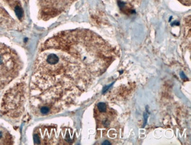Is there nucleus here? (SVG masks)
<instances>
[{"mask_svg":"<svg viewBox=\"0 0 191 145\" xmlns=\"http://www.w3.org/2000/svg\"><path fill=\"white\" fill-rule=\"evenodd\" d=\"M114 52L103 40L91 31L74 30L47 40L35 61L30 93L58 88L61 75H70L83 68L97 70L112 60Z\"/></svg>","mask_w":191,"mask_h":145,"instance_id":"obj_1","label":"nucleus"},{"mask_svg":"<svg viewBox=\"0 0 191 145\" xmlns=\"http://www.w3.org/2000/svg\"><path fill=\"white\" fill-rule=\"evenodd\" d=\"M22 62L16 52L0 43V89L15 79L22 68Z\"/></svg>","mask_w":191,"mask_h":145,"instance_id":"obj_2","label":"nucleus"},{"mask_svg":"<svg viewBox=\"0 0 191 145\" xmlns=\"http://www.w3.org/2000/svg\"><path fill=\"white\" fill-rule=\"evenodd\" d=\"M25 85L17 83L5 93L2 99L1 112L5 116L17 118L23 114L25 100Z\"/></svg>","mask_w":191,"mask_h":145,"instance_id":"obj_3","label":"nucleus"},{"mask_svg":"<svg viewBox=\"0 0 191 145\" xmlns=\"http://www.w3.org/2000/svg\"><path fill=\"white\" fill-rule=\"evenodd\" d=\"M75 0H39L41 18L48 19L56 16L67 9Z\"/></svg>","mask_w":191,"mask_h":145,"instance_id":"obj_4","label":"nucleus"},{"mask_svg":"<svg viewBox=\"0 0 191 145\" xmlns=\"http://www.w3.org/2000/svg\"><path fill=\"white\" fill-rule=\"evenodd\" d=\"M13 143L12 136L4 127L0 126V145L12 144Z\"/></svg>","mask_w":191,"mask_h":145,"instance_id":"obj_5","label":"nucleus"},{"mask_svg":"<svg viewBox=\"0 0 191 145\" xmlns=\"http://www.w3.org/2000/svg\"><path fill=\"white\" fill-rule=\"evenodd\" d=\"M15 12H16V14L17 15V17H18L19 19H21L22 17L23 16V11L21 7L17 6L16 7V8H15Z\"/></svg>","mask_w":191,"mask_h":145,"instance_id":"obj_6","label":"nucleus"},{"mask_svg":"<svg viewBox=\"0 0 191 145\" xmlns=\"http://www.w3.org/2000/svg\"><path fill=\"white\" fill-rule=\"evenodd\" d=\"M178 1L185 6H190V0H178Z\"/></svg>","mask_w":191,"mask_h":145,"instance_id":"obj_7","label":"nucleus"},{"mask_svg":"<svg viewBox=\"0 0 191 145\" xmlns=\"http://www.w3.org/2000/svg\"><path fill=\"white\" fill-rule=\"evenodd\" d=\"M103 144H111L110 143H109V142H104V143H102Z\"/></svg>","mask_w":191,"mask_h":145,"instance_id":"obj_8","label":"nucleus"}]
</instances>
